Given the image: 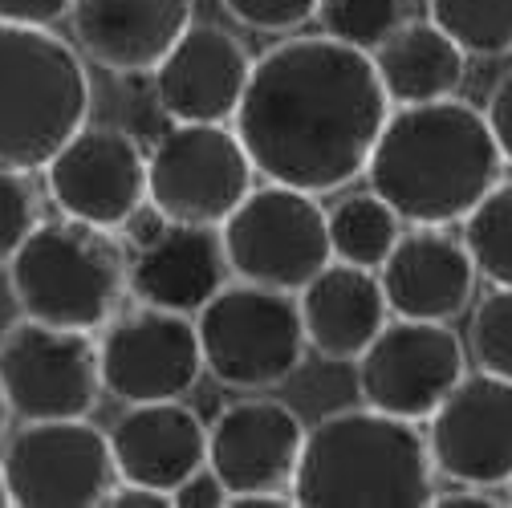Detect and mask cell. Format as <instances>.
<instances>
[{
    "label": "cell",
    "mask_w": 512,
    "mask_h": 508,
    "mask_svg": "<svg viewBox=\"0 0 512 508\" xmlns=\"http://www.w3.org/2000/svg\"><path fill=\"white\" fill-rule=\"evenodd\" d=\"M387 114L366 49L289 33L252 61L232 131L256 175L330 196L362 179Z\"/></svg>",
    "instance_id": "6da1fadb"
},
{
    "label": "cell",
    "mask_w": 512,
    "mask_h": 508,
    "mask_svg": "<svg viewBox=\"0 0 512 508\" xmlns=\"http://www.w3.org/2000/svg\"><path fill=\"white\" fill-rule=\"evenodd\" d=\"M500 171L504 159L484 110L460 98H439L391 106L362 175L403 224L447 228L480 204Z\"/></svg>",
    "instance_id": "7a4b0ae2"
},
{
    "label": "cell",
    "mask_w": 512,
    "mask_h": 508,
    "mask_svg": "<svg viewBox=\"0 0 512 508\" xmlns=\"http://www.w3.org/2000/svg\"><path fill=\"white\" fill-rule=\"evenodd\" d=\"M435 480L419 423L362 403L305 427L289 496L293 508H427Z\"/></svg>",
    "instance_id": "3957f363"
},
{
    "label": "cell",
    "mask_w": 512,
    "mask_h": 508,
    "mask_svg": "<svg viewBox=\"0 0 512 508\" xmlns=\"http://www.w3.org/2000/svg\"><path fill=\"white\" fill-rule=\"evenodd\" d=\"M90 98L78 45L53 25L0 21V163L41 171L90 122Z\"/></svg>",
    "instance_id": "277c9868"
},
{
    "label": "cell",
    "mask_w": 512,
    "mask_h": 508,
    "mask_svg": "<svg viewBox=\"0 0 512 508\" xmlns=\"http://www.w3.org/2000/svg\"><path fill=\"white\" fill-rule=\"evenodd\" d=\"M17 309L29 322L98 334L126 297V252L106 228L37 220L5 265Z\"/></svg>",
    "instance_id": "5b68a950"
},
{
    "label": "cell",
    "mask_w": 512,
    "mask_h": 508,
    "mask_svg": "<svg viewBox=\"0 0 512 508\" xmlns=\"http://www.w3.org/2000/svg\"><path fill=\"white\" fill-rule=\"evenodd\" d=\"M196 334L204 374L244 395L281 387L309 350L297 297L252 281H228L196 313Z\"/></svg>",
    "instance_id": "8992f818"
},
{
    "label": "cell",
    "mask_w": 512,
    "mask_h": 508,
    "mask_svg": "<svg viewBox=\"0 0 512 508\" xmlns=\"http://www.w3.org/2000/svg\"><path fill=\"white\" fill-rule=\"evenodd\" d=\"M228 273L236 281L297 293L330 261L326 208L313 192L265 179L220 224Z\"/></svg>",
    "instance_id": "52a82bcc"
},
{
    "label": "cell",
    "mask_w": 512,
    "mask_h": 508,
    "mask_svg": "<svg viewBox=\"0 0 512 508\" xmlns=\"http://www.w3.org/2000/svg\"><path fill=\"white\" fill-rule=\"evenodd\" d=\"M252 183L256 167L232 122H175L147 155V204L175 224L220 228Z\"/></svg>",
    "instance_id": "ba28073f"
},
{
    "label": "cell",
    "mask_w": 512,
    "mask_h": 508,
    "mask_svg": "<svg viewBox=\"0 0 512 508\" xmlns=\"http://www.w3.org/2000/svg\"><path fill=\"white\" fill-rule=\"evenodd\" d=\"M0 395L21 423L86 419L102 395L94 334L17 317L0 338Z\"/></svg>",
    "instance_id": "9c48e42d"
},
{
    "label": "cell",
    "mask_w": 512,
    "mask_h": 508,
    "mask_svg": "<svg viewBox=\"0 0 512 508\" xmlns=\"http://www.w3.org/2000/svg\"><path fill=\"white\" fill-rule=\"evenodd\" d=\"M0 468L17 508H98L118 480L110 439L90 419L25 423L9 439Z\"/></svg>",
    "instance_id": "30bf717a"
},
{
    "label": "cell",
    "mask_w": 512,
    "mask_h": 508,
    "mask_svg": "<svg viewBox=\"0 0 512 508\" xmlns=\"http://www.w3.org/2000/svg\"><path fill=\"white\" fill-rule=\"evenodd\" d=\"M98 342V374L102 391L118 403H159L187 399L204 374L196 317L135 305L114 313L102 326Z\"/></svg>",
    "instance_id": "8fae6325"
},
{
    "label": "cell",
    "mask_w": 512,
    "mask_h": 508,
    "mask_svg": "<svg viewBox=\"0 0 512 508\" xmlns=\"http://www.w3.org/2000/svg\"><path fill=\"white\" fill-rule=\"evenodd\" d=\"M464 370L468 350L452 322H415L395 313L354 358L362 403L411 423H423L460 383Z\"/></svg>",
    "instance_id": "7c38bea8"
},
{
    "label": "cell",
    "mask_w": 512,
    "mask_h": 508,
    "mask_svg": "<svg viewBox=\"0 0 512 508\" xmlns=\"http://www.w3.org/2000/svg\"><path fill=\"white\" fill-rule=\"evenodd\" d=\"M423 423L431 468L447 484L496 492L512 480V378L464 370Z\"/></svg>",
    "instance_id": "4fadbf2b"
},
{
    "label": "cell",
    "mask_w": 512,
    "mask_h": 508,
    "mask_svg": "<svg viewBox=\"0 0 512 508\" xmlns=\"http://www.w3.org/2000/svg\"><path fill=\"white\" fill-rule=\"evenodd\" d=\"M61 216L118 232L147 204V155L135 135L86 122L41 167Z\"/></svg>",
    "instance_id": "5bb4252c"
},
{
    "label": "cell",
    "mask_w": 512,
    "mask_h": 508,
    "mask_svg": "<svg viewBox=\"0 0 512 508\" xmlns=\"http://www.w3.org/2000/svg\"><path fill=\"white\" fill-rule=\"evenodd\" d=\"M305 443L301 415L269 395H244L228 403L208 427V468L224 480L228 496L289 492Z\"/></svg>",
    "instance_id": "9a60e30c"
},
{
    "label": "cell",
    "mask_w": 512,
    "mask_h": 508,
    "mask_svg": "<svg viewBox=\"0 0 512 508\" xmlns=\"http://www.w3.org/2000/svg\"><path fill=\"white\" fill-rule=\"evenodd\" d=\"M248 74L252 57L236 33L191 21L151 70V86L171 122H232Z\"/></svg>",
    "instance_id": "2e32d148"
},
{
    "label": "cell",
    "mask_w": 512,
    "mask_h": 508,
    "mask_svg": "<svg viewBox=\"0 0 512 508\" xmlns=\"http://www.w3.org/2000/svg\"><path fill=\"white\" fill-rule=\"evenodd\" d=\"M476 265L460 236L447 228L407 224L387 261L378 265V285L395 317L415 322H456L476 297Z\"/></svg>",
    "instance_id": "e0dca14e"
},
{
    "label": "cell",
    "mask_w": 512,
    "mask_h": 508,
    "mask_svg": "<svg viewBox=\"0 0 512 508\" xmlns=\"http://www.w3.org/2000/svg\"><path fill=\"white\" fill-rule=\"evenodd\" d=\"M232 281L220 228L163 220L126 257V293L143 305L196 317Z\"/></svg>",
    "instance_id": "ac0fdd59"
},
{
    "label": "cell",
    "mask_w": 512,
    "mask_h": 508,
    "mask_svg": "<svg viewBox=\"0 0 512 508\" xmlns=\"http://www.w3.org/2000/svg\"><path fill=\"white\" fill-rule=\"evenodd\" d=\"M70 29L82 57L110 74H151L196 21V0H74Z\"/></svg>",
    "instance_id": "d6986e66"
},
{
    "label": "cell",
    "mask_w": 512,
    "mask_h": 508,
    "mask_svg": "<svg viewBox=\"0 0 512 508\" xmlns=\"http://www.w3.org/2000/svg\"><path fill=\"white\" fill-rule=\"evenodd\" d=\"M118 480L171 492L208 464V427L183 399L131 403L106 431Z\"/></svg>",
    "instance_id": "ffe728a7"
},
{
    "label": "cell",
    "mask_w": 512,
    "mask_h": 508,
    "mask_svg": "<svg viewBox=\"0 0 512 508\" xmlns=\"http://www.w3.org/2000/svg\"><path fill=\"white\" fill-rule=\"evenodd\" d=\"M293 297L301 313L305 346L326 362H354L378 338V330L391 322V305L382 297L378 273L334 257Z\"/></svg>",
    "instance_id": "44dd1931"
},
{
    "label": "cell",
    "mask_w": 512,
    "mask_h": 508,
    "mask_svg": "<svg viewBox=\"0 0 512 508\" xmlns=\"http://www.w3.org/2000/svg\"><path fill=\"white\" fill-rule=\"evenodd\" d=\"M370 61L391 106L456 98L468 74V53L427 17L403 21L387 41L370 49Z\"/></svg>",
    "instance_id": "7402d4cb"
},
{
    "label": "cell",
    "mask_w": 512,
    "mask_h": 508,
    "mask_svg": "<svg viewBox=\"0 0 512 508\" xmlns=\"http://www.w3.org/2000/svg\"><path fill=\"white\" fill-rule=\"evenodd\" d=\"M403 220L399 212L382 200L374 187L366 192H346L334 208H326V232H330V257L358 265V269H374L387 261V252L395 248V240L403 236Z\"/></svg>",
    "instance_id": "603a6c76"
},
{
    "label": "cell",
    "mask_w": 512,
    "mask_h": 508,
    "mask_svg": "<svg viewBox=\"0 0 512 508\" xmlns=\"http://www.w3.org/2000/svg\"><path fill=\"white\" fill-rule=\"evenodd\" d=\"M460 224L476 273L488 285H512V179H496Z\"/></svg>",
    "instance_id": "cb8c5ba5"
},
{
    "label": "cell",
    "mask_w": 512,
    "mask_h": 508,
    "mask_svg": "<svg viewBox=\"0 0 512 508\" xmlns=\"http://www.w3.org/2000/svg\"><path fill=\"white\" fill-rule=\"evenodd\" d=\"M427 21L468 57L512 53V0H427Z\"/></svg>",
    "instance_id": "d4e9b609"
},
{
    "label": "cell",
    "mask_w": 512,
    "mask_h": 508,
    "mask_svg": "<svg viewBox=\"0 0 512 508\" xmlns=\"http://www.w3.org/2000/svg\"><path fill=\"white\" fill-rule=\"evenodd\" d=\"M411 17H415V0H317L313 21L322 25L326 37L370 53Z\"/></svg>",
    "instance_id": "484cf974"
},
{
    "label": "cell",
    "mask_w": 512,
    "mask_h": 508,
    "mask_svg": "<svg viewBox=\"0 0 512 508\" xmlns=\"http://www.w3.org/2000/svg\"><path fill=\"white\" fill-rule=\"evenodd\" d=\"M464 350L476 370L512 378V285H492L484 297H476Z\"/></svg>",
    "instance_id": "4316f807"
},
{
    "label": "cell",
    "mask_w": 512,
    "mask_h": 508,
    "mask_svg": "<svg viewBox=\"0 0 512 508\" xmlns=\"http://www.w3.org/2000/svg\"><path fill=\"white\" fill-rule=\"evenodd\" d=\"M37 192L29 183V171L5 167L0 163V265H9V257L21 248V240L37 228Z\"/></svg>",
    "instance_id": "83f0119b"
},
{
    "label": "cell",
    "mask_w": 512,
    "mask_h": 508,
    "mask_svg": "<svg viewBox=\"0 0 512 508\" xmlns=\"http://www.w3.org/2000/svg\"><path fill=\"white\" fill-rule=\"evenodd\" d=\"M220 9L252 33L289 37L317 17V0H220Z\"/></svg>",
    "instance_id": "f1b7e54d"
},
{
    "label": "cell",
    "mask_w": 512,
    "mask_h": 508,
    "mask_svg": "<svg viewBox=\"0 0 512 508\" xmlns=\"http://www.w3.org/2000/svg\"><path fill=\"white\" fill-rule=\"evenodd\" d=\"M224 500H228V488L208 464H200L171 488V508H224Z\"/></svg>",
    "instance_id": "f546056e"
},
{
    "label": "cell",
    "mask_w": 512,
    "mask_h": 508,
    "mask_svg": "<svg viewBox=\"0 0 512 508\" xmlns=\"http://www.w3.org/2000/svg\"><path fill=\"white\" fill-rule=\"evenodd\" d=\"M484 118H488V131H492V139L500 147V159L512 167V70L492 86Z\"/></svg>",
    "instance_id": "4dcf8cb0"
},
{
    "label": "cell",
    "mask_w": 512,
    "mask_h": 508,
    "mask_svg": "<svg viewBox=\"0 0 512 508\" xmlns=\"http://www.w3.org/2000/svg\"><path fill=\"white\" fill-rule=\"evenodd\" d=\"M74 0H0V21L9 25H53L70 13Z\"/></svg>",
    "instance_id": "1f68e13d"
},
{
    "label": "cell",
    "mask_w": 512,
    "mask_h": 508,
    "mask_svg": "<svg viewBox=\"0 0 512 508\" xmlns=\"http://www.w3.org/2000/svg\"><path fill=\"white\" fill-rule=\"evenodd\" d=\"M106 508H171V492L147 488V484H131V480H114V488L102 500Z\"/></svg>",
    "instance_id": "d6a6232c"
},
{
    "label": "cell",
    "mask_w": 512,
    "mask_h": 508,
    "mask_svg": "<svg viewBox=\"0 0 512 508\" xmlns=\"http://www.w3.org/2000/svg\"><path fill=\"white\" fill-rule=\"evenodd\" d=\"M504 500H496L488 488H464V484H456L452 492H439L435 488V496H431V508H500Z\"/></svg>",
    "instance_id": "836d02e7"
},
{
    "label": "cell",
    "mask_w": 512,
    "mask_h": 508,
    "mask_svg": "<svg viewBox=\"0 0 512 508\" xmlns=\"http://www.w3.org/2000/svg\"><path fill=\"white\" fill-rule=\"evenodd\" d=\"M224 508H293V496L289 492H240V496H228Z\"/></svg>",
    "instance_id": "e575fe53"
},
{
    "label": "cell",
    "mask_w": 512,
    "mask_h": 508,
    "mask_svg": "<svg viewBox=\"0 0 512 508\" xmlns=\"http://www.w3.org/2000/svg\"><path fill=\"white\" fill-rule=\"evenodd\" d=\"M21 317V309H17V297H13V285H9V273H5V265H0V338H5V330Z\"/></svg>",
    "instance_id": "d590c367"
},
{
    "label": "cell",
    "mask_w": 512,
    "mask_h": 508,
    "mask_svg": "<svg viewBox=\"0 0 512 508\" xmlns=\"http://www.w3.org/2000/svg\"><path fill=\"white\" fill-rule=\"evenodd\" d=\"M9 403H5V395H0V439H5V431H9Z\"/></svg>",
    "instance_id": "8d00e7d4"
},
{
    "label": "cell",
    "mask_w": 512,
    "mask_h": 508,
    "mask_svg": "<svg viewBox=\"0 0 512 508\" xmlns=\"http://www.w3.org/2000/svg\"><path fill=\"white\" fill-rule=\"evenodd\" d=\"M0 508H9V484H5V468H0Z\"/></svg>",
    "instance_id": "74e56055"
},
{
    "label": "cell",
    "mask_w": 512,
    "mask_h": 508,
    "mask_svg": "<svg viewBox=\"0 0 512 508\" xmlns=\"http://www.w3.org/2000/svg\"><path fill=\"white\" fill-rule=\"evenodd\" d=\"M504 488H508V504H512V480H508V484H504Z\"/></svg>",
    "instance_id": "f35d334b"
}]
</instances>
